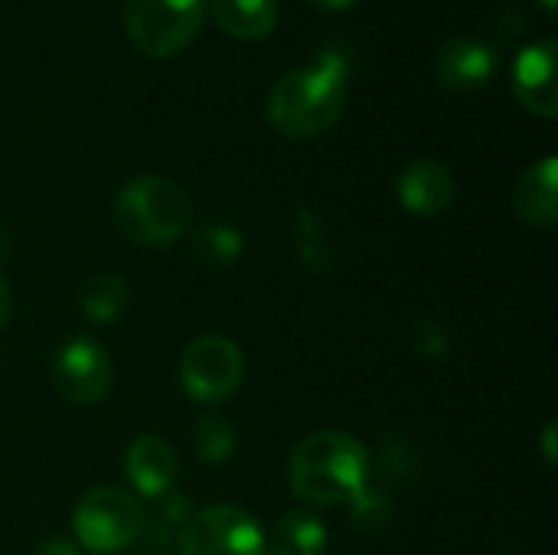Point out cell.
<instances>
[{
	"mask_svg": "<svg viewBox=\"0 0 558 555\" xmlns=\"http://www.w3.org/2000/svg\"><path fill=\"white\" fill-rule=\"evenodd\" d=\"M350 95V59L343 49L330 46L317 52L307 65L281 75L265 101L268 124L294 141L317 137L330 131Z\"/></svg>",
	"mask_w": 558,
	"mask_h": 555,
	"instance_id": "1",
	"label": "cell"
},
{
	"mask_svg": "<svg viewBox=\"0 0 558 555\" xmlns=\"http://www.w3.org/2000/svg\"><path fill=\"white\" fill-rule=\"evenodd\" d=\"M373 455L347 432H311L288 461L291 491L314 507L350 504L369 484Z\"/></svg>",
	"mask_w": 558,
	"mask_h": 555,
	"instance_id": "2",
	"label": "cell"
},
{
	"mask_svg": "<svg viewBox=\"0 0 558 555\" xmlns=\"http://www.w3.org/2000/svg\"><path fill=\"white\" fill-rule=\"evenodd\" d=\"M114 226L134 242L147 249H163L183 239L193 219V203L186 190L160 173H141L128 180L111 203Z\"/></svg>",
	"mask_w": 558,
	"mask_h": 555,
	"instance_id": "3",
	"label": "cell"
},
{
	"mask_svg": "<svg viewBox=\"0 0 558 555\" xmlns=\"http://www.w3.org/2000/svg\"><path fill=\"white\" fill-rule=\"evenodd\" d=\"M121 20L137 52L170 59L199 36L206 0H124Z\"/></svg>",
	"mask_w": 558,
	"mask_h": 555,
	"instance_id": "4",
	"label": "cell"
},
{
	"mask_svg": "<svg viewBox=\"0 0 558 555\" xmlns=\"http://www.w3.org/2000/svg\"><path fill=\"white\" fill-rule=\"evenodd\" d=\"M141 504L121 487L88 491L72 514V530L78 540L75 546L95 555H114L134 546L141 540Z\"/></svg>",
	"mask_w": 558,
	"mask_h": 555,
	"instance_id": "5",
	"label": "cell"
},
{
	"mask_svg": "<svg viewBox=\"0 0 558 555\" xmlns=\"http://www.w3.org/2000/svg\"><path fill=\"white\" fill-rule=\"evenodd\" d=\"M180 386L196 402H222L245 383V357L226 334H203L180 357Z\"/></svg>",
	"mask_w": 558,
	"mask_h": 555,
	"instance_id": "6",
	"label": "cell"
},
{
	"mask_svg": "<svg viewBox=\"0 0 558 555\" xmlns=\"http://www.w3.org/2000/svg\"><path fill=\"white\" fill-rule=\"evenodd\" d=\"M180 555H268V536L258 520L239 507L216 504L193 514L177 543Z\"/></svg>",
	"mask_w": 558,
	"mask_h": 555,
	"instance_id": "7",
	"label": "cell"
},
{
	"mask_svg": "<svg viewBox=\"0 0 558 555\" xmlns=\"http://www.w3.org/2000/svg\"><path fill=\"white\" fill-rule=\"evenodd\" d=\"M56 393L72 406H98L114 386V363L92 337L65 340L49 363Z\"/></svg>",
	"mask_w": 558,
	"mask_h": 555,
	"instance_id": "8",
	"label": "cell"
},
{
	"mask_svg": "<svg viewBox=\"0 0 558 555\" xmlns=\"http://www.w3.org/2000/svg\"><path fill=\"white\" fill-rule=\"evenodd\" d=\"M497 75V52L477 36H454L435 56V79L441 88L458 95H474L487 88Z\"/></svg>",
	"mask_w": 558,
	"mask_h": 555,
	"instance_id": "9",
	"label": "cell"
},
{
	"mask_svg": "<svg viewBox=\"0 0 558 555\" xmlns=\"http://www.w3.org/2000/svg\"><path fill=\"white\" fill-rule=\"evenodd\" d=\"M513 95L517 101L536 114L553 121L558 114V82H556V39L546 36L530 43L513 62Z\"/></svg>",
	"mask_w": 558,
	"mask_h": 555,
	"instance_id": "10",
	"label": "cell"
},
{
	"mask_svg": "<svg viewBox=\"0 0 558 555\" xmlns=\"http://www.w3.org/2000/svg\"><path fill=\"white\" fill-rule=\"evenodd\" d=\"M454 173L441 160H412L396 177V200L412 216H438L454 203Z\"/></svg>",
	"mask_w": 558,
	"mask_h": 555,
	"instance_id": "11",
	"label": "cell"
},
{
	"mask_svg": "<svg viewBox=\"0 0 558 555\" xmlns=\"http://www.w3.org/2000/svg\"><path fill=\"white\" fill-rule=\"evenodd\" d=\"M180 461L173 448L157 435H137L124 451V474L144 500H157L177 484Z\"/></svg>",
	"mask_w": 558,
	"mask_h": 555,
	"instance_id": "12",
	"label": "cell"
},
{
	"mask_svg": "<svg viewBox=\"0 0 558 555\" xmlns=\"http://www.w3.org/2000/svg\"><path fill=\"white\" fill-rule=\"evenodd\" d=\"M513 213L533 229H553L558 222V160L549 154L523 170L513 190Z\"/></svg>",
	"mask_w": 558,
	"mask_h": 555,
	"instance_id": "13",
	"label": "cell"
},
{
	"mask_svg": "<svg viewBox=\"0 0 558 555\" xmlns=\"http://www.w3.org/2000/svg\"><path fill=\"white\" fill-rule=\"evenodd\" d=\"M209 16L232 39L258 43L278 26V0H209Z\"/></svg>",
	"mask_w": 558,
	"mask_h": 555,
	"instance_id": "14",
	"label": "cell"
},
{
	"mask_svg": "<svg viewBox=\"0 0 558 555\" xmlns=\"http://www.w3.org/2000/svg\"><path fill=\"white\" fill-rule=\"evenodd\" d=\"M193 514H196V507L186 494L167 491L163 497H157L141 523V543L147 546V553H170L180 543V533L186 530Z\"/></svg>",
	"mask_w": 558,
	"mask_h": 555,
	"instance_id": "15",
	"label": "cell"
},
{
	"mask_svg": "<svg viewBox=\"0 0 558 555\" xmlns=\"http://www.w3.org/2000/svg\"><path fill=\"white\" fill-rule=\"evenodd\" d=\"M75 301L88 324H114L131 304V285L121 275H95L78 288Z\"/></svg>",
	"mask_w": 558,
	"mask_h": 555,
	"instance_id": "16",
	"label": "cell"
},
{
	"mask_svg": "<svg viewBox=\"0 0 558 555\" xmlns=\"http://www.w3.org/2000/svg\"><path fill=\"white\" fill-rule=\"evenodd\" d=\"M327 553V530L314 514L291 510L284 514L271 536H268V555H324Z\"/></svg>",
	"mask_w": 558,
	"mask_h": 555,
	"instance_id": "17",
	"label": "cell"
},
{
	"mask_svg": "<svg viewBox=\"0 0 558 555\" xmlns=\"http://www.w3.org/2000/svg\"><path fill=\"white\" fill-rule=\"evenodd\" d=\"M245 249V239L242 232L232 226V222H203L196 232H193V242H190V252L199 265L206 268H229Z\"/></svg>",
	"mask_w": 558,
	"mask_h": 555,
	"instance_id": "18",
	"label": "cell"
},
{
	"mask_svg": "<svg viewBox=\"0 0 558 555\" xmlns=\"http://www.w3.org/2000/svg\"><path fill=\"white\" fill-rule=\"evenodd\" d=\"M298 258L304 262L307 272H327L333 265V242L327 236V226L324 219L307 209V206H298Z\"/></svg>",
	"mask_w": 558,
	"mask_h": 555,
	"instance_id": "19",
	"label": "cell"
},
{
	"mask_svg": "<svg viewBox=\"0 0 558 555\" xmlns=\"http://www.w3.org/2000/svg\"><path fill=\"white\" fill-rule=\"evenodd\" d=\"M190 442H193V455L203 464H226L235 455V429L226 415H203Z\"/></svg>",
	"mask_w": 558,
	"mask_h": 555,
	"instance_id": "20",
	"label": "cell"
},
{
	"mask_svg": "<svg viewBox=\"0 0 558 555\" xmlns=\"http://www.w3.org/2000/svg\"><path fill=\"white\" fill-rule=\"evenodd\" d=\"M350 514H353V523L363 527V530H376V527H386L389 523V497L376 487H363L353 500H350Z\"/></svg>",
	"mask_w": 558,
	"mask_h": 555,
	"instance_id": "21",
	"label": "cell"
},
{
	"mask_svg": "<svg viewBox=\"0 0 558 555\" xmlns=\"http://www.w3.org/2000/svg\"><path fill=\"white\" fill-rule=\"evenodd\" d=\"M409 340L422 357H445L448 353V334L432 317H415L409 327Z\"/></svg>",
	"mask_w": 558,
	"mask_h": 555,
	"instance_id": "22",
	"label": "cell"
},
{
	"mask_svg": "<svg viewBox=\"0 0 558 555\" xmlns=\"http://www.w3.org/2000/svg\"><path fill=\"white\" fill-rule=\"evenodd\" d=\"M33 555H82V550L69 540H46L33 550Z\"/></svg>",
	"mask_w": 558,
	"mask_h": 555,
	"instance_id": "23",
	"label": "cell"
},
{
	"mask_svg": "<svg viewBox=\"0 0 558 555\" xmlns=\"http://www.w3.org/2000/svg\"><path fill=\"white\" fill-rule=\"evenodd\" d=\"M10 314H13V294H10V285L0 278V330L7 327Z\"/></svg>",
	"mask_w": 558,
	"mask_h": 555,
	"instance_id": "24",
	"label": "cell"
},
{
	"mask_svg": "<svg viewBox=\"0 0 558 555\" xmlns=\"http://www.w3.org/2000/svg\"><path fill=\"white\" fill-rule=\"evenodd\" d=\"M543 451H546V461H549V464H556V422H549V425H546Z\"/></svg>",
	"mask_w": 558,
	"mask_h": 555,
	"instance_id": "25",
	"label": "cell"
},
{
	"mask_svg": "<svg viewBox=\"0 0 558 555\" xmlns=\"http://www.w3.org/2000/svg\"><path fill=\"white\" fill-rule=\"evenodd\" d=\"M314 7H320V10H330V13H340V10H347V7H353V3H360V0H311Z\"/></svg>",
	"mask_w": 558,
	"mask_h": 555,
	"instance_id": "26",
	"label": "cell"
},
{
	"mask_svg": "<svg viewBox=\"0 0 558 555\" xmlns=\"http://www.w3.org/2000/svg\"><path fill=\"white\" fill-rule=\"evenodd\" d=\"M543 3V10L549 13V16H556V7H558V0H539Z\"/></svg>",
	"mask_w": 558,
	"mask_h": 555,
	"instance_id": "27",
	"label": "cell"
},
{
	"mask_svg": "<svg viewBox=\"0 0 558 555\" xmlns=\"http://www.w3.org/2000/svg\"><path fill=\"white\" fill-rule=\"evenodd\" d=\"M0 249H3V245H0Z\"/></svg>",
	"mask_w": 558,
	"mask_h": 555,
	"instance_id": "28",
	"label": "cell"
}]
</instances>
